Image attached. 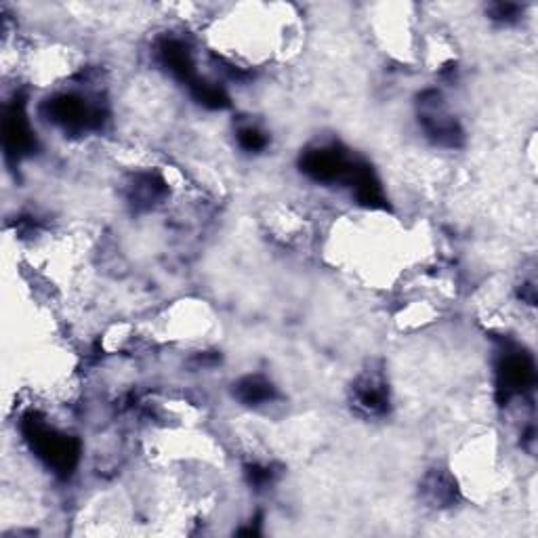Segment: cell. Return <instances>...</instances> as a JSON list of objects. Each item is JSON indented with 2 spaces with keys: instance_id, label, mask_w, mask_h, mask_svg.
<instances>
[{
  "instance_id": "obj_1",
  "label": "cell",
  "mask_w": 538,
  "mask_h": 538,
  "mask_svg": "<svg viewBox=\"0 0 538 538\" xmlns=\"http://www.w3.org/2000/svg\"><path fill=\"white\" fill-rule=\"evenodd\" d=\"M238 393H240V400L242 402H247V404H263V402H268L271 400V395H273V389H271V385H269L268 381H263V379H247V381H242L240 383V387H238Z\"/></svg>"
},
{
  "instance_id": "obj_2",
  "label": "cell",
  "mask_w": 538,
  "mask_h": 538,
  "mask_svg": "<svg viewBox=\"0 0 538 538\" xmlns=\"http://www.w3.org/2000/svg\"><path fill=\"white\" fill-rule=\"evenodd\" d=\"M265 137H263V133L259 131V129H253V126H249V129H242L240 131V143H242V147L244 150H249V152H259V150H263L265 147Z\"/></svg>"
}]
</instances>
